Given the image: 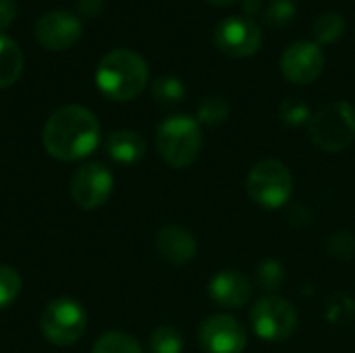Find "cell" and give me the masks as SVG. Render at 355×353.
<instances>
[{
    "instance_id": "6da1fadb",
    "label": "cell",
    "mask_w": 355,
    "mask_h": 353,
    "mask_svg": "<svg viewBox=\"0 0 355 353\" xmlns=\"http://www.w3.org/2000/svg\"><path fill=\"white\" fill-rule=\"evenodd\" d=\"M100 141V121L79 104L56 108L42 131L44 150L62 162H75L89 156Z\"/></svg>"
},
{
    "instance_id": "7a4b0ae2",
    "label": "cell",
    "mask_w": 355,
    "mask_h": 353,
    "mask_svg": "<svg viewBox=\"0 0 355 353\" xmlns=\"http://www.w3.org/2000/svg\"><path fill=\"white\" fill-rule=\"evenodd\" d=\"M96 85L108 100L129 102L148 85V64L133 50H112L96 67Z\"/></svg>"
},
{
    "instance_id": "3957f363",
    "label": "cell",
    "mask_w": 355,
    "mask_h": 353,
    "mask_svg": "<svg viewBox=\"0 0 355 353\" xmlns=\"http://www.w3.org/2000/svg\"><path fill=\"white\" fill-rule=\"evenodd\" d=\"M156 148L160 158L173 169H185L200 156L202 129L191 117L177 114L166 119L156 131Z\"/></svg>"
},
{
    "instance_id": "277c9868",
    "label": "cell",
    "mask_w": 355,
    "mask_h": 353,
    "mask_svg": "<svg viewBox=\"0 0 355 353\" xmlns=\"http://www.w3.org/2000/svg\"><path fill=\"white\" fill-rule=\"evenodd\" d=\"M308 131L320 150L341 152L355 139V108L345 100L331 102L310 117Z\"/></svg>"
},
{
    "instance_id": "5b68a950",
    "label": "cell",
    "mask_w": 355,
    "mask_h": 353,
    "mask_svg": "<svg viewBox=\"0 0 355 353\" xmlns=\"http://www.w3.org/2000/svg\"><path fill=\"white\" fill-rule=\"evenodd\" d=\"M291 191L293 177L283 162L262 160L252 166L248 175V193L258 206L266 210H277L289 202Z\"/></svg>"
},
{
    "instance_id": "8992f818",
    "label": "cell",
    "mask_w": 355,
    "mask_h": 353,
    "mask_svg": "<svg viewBox=\"0 0 355 353\" xmlns=\"http://www.w3.org/2000/svg\"><path fill=\"white\" fill-rule=\"evenodd\" d=\"M87 327V316L85 310L79 302L71 298H58L52 300L40 318V329L44 337L60 347L77 343Z\"/></svg>"
},
{
    "instance_id": "52a82bcc",
    "label": "cell",
    "mask_w": 355,
    "mask_h": 353,
    "mask_svg": "<svg viewBox=\"0 0 355 353\" xmlns=\"http://www.w3.org/2000/svg\"><path fill=\"white\" fill-rule=\"evenodd\" d=\"M252 329L256 331V335L264 341H287L289 337H293V333L297 331L300 318L295 308L277 295H266L262 300H258L252 308Z\"/></svg>"
},
{
    "instance_id": "ba28073f",
    "label": "cell",
    "mask_w": 355,
    "mask_h": 353,
    "mask_svg": "<svg viewBox=\"0 0 355 353\" xmlns=\"http://www.w3.org/2000/svg\"><path fill=\"white\" fill-rule=\"evenodd\" d=\"M112 173L102 162H89L77 169L71 181V198L83 210H96L104 206L112 193Z\"/></svg>"
},
{
    "instance_id": "9c48e42d",
    "label": "cell",
    "mask_w": 355,
    "mask_h": 353,
    "mask_svg": "<svg viewBox=\"0 0 355 353\" xmlns=\"http://www.w3.org/2000/svg\"><path fill=\"white\" fill-rule=\"evenodd\" d=\"M200 345L208 353H243L248 345L245 327L229 316L214 314L200 325Z\"/></svg>"
},
{
    "instance_id": "30bf717a",
    "label": "cell",
    "mask_w": 355,
    "mask_h": 353,
    "mask_svg": "<svg viewBox=\"0 0 355 353\" xmlns=\"http://www.w3.org/2000/svg\"><path fill=\"white\" fill-rule=\"evenodd\" d=\"M214 44L231 58H248L260 50L262 29L250 19L231 17L218 23L214 31Z\"/></svg>"
},
{
    "instance_id": "8fae6325",
    "label": "cell",
    "mask_w": 355,
    "mask_h": 353,
    "mask_svg": "<svg viewBox=\"0 0 355 353\" xmlns=\"http://www.w3.org/2000/svg\"><path fill=\"white\" fill-rule=\"evenodd\" d=\"M324 71V52L316 42H293L281 56V73L287 81L308 85Z\"/></svg>"
},
{
    "instance_id": "7c38bea8",
    "label": "cell",
    "mask_w": 355,
    "mask_h": 353,
    "mask_svg": "<svg viewBox=\"0 0 355 353\" xmlns=\"http://www.w3.org/2000/svg\"><path fill=\"white\" fill-rule=\"evenodd\" d=\"M81 21L69 10H50L35 23V37L48 50H67L81 37Z\"/></svg>"
},
{
    "instance_id": "4fadbf2b",
    "label": "cell",
    "mask_w": 355,
    "mask_h": 353,
    "mask_svg": "<svg viewBox=\"0 0 355 353\" xmlns=\"http://www.w3.org/2000/svg\"><path fill=\"white\" fill-rule=\"evenodd\" d=\"M208 293L212 302L223 308H241L252 300L254 287L245 275L235 270H225L210 281Z\"/></svg>"
},
{
    "instance_id": "5bb4252c",
    "label": "cell",
    "mask_w": 355,
    "mask_h": 353,
    "mask_svg": "<svg viewBox=\"0 0 355 353\" xmlns=\"http://www.w3.org/2000/svg\"><path fill=\"white\" fill-rule=\"evenodd\" d=\"M156 250L158 254L175 266H183L189 260H193L196 252H198V243L191 235V231L183 229V227H162L156 235Z\"/></svg>"
},
{
    "instance_id": "9a60e30c",
    "label": "cell",
    "mask_w": 355,
    "mask_h": 353,
    "mask_svg": "<svg viewBox=\"0 0 355 353\" xmlns=\"http://www.w3.org/2000/svg\"><path fill=\"white\" fill-rule=\"evenodd\" d=\"M106 152L108 156L119 164H135L144 158L146 141L137 131L131 129H119L108 135L106 139Z\"/></svg>"
},
{
    "instance_id": "2e32d148",
    "label": "cell",
    "mask_w": 355,
    "mask_h": 353,
    "mask_svg": "<svg viewBox=\"0 0 355 353\" xmlns=\"http://www.w3.org/2000/svg\"><path fill=\"white\" fill-rule=\"evenodd\" d=\"M23 71V52L10 37L0 33V87L12 85Z\"/></svg>"
},
{
    "instance_id": "e0dca14e",
    "label": "cell",
    "mask_w": 355,
    "mask_h": 353,
    "mask_svg": "<svg viewBox=\"0 0 355 353\" xmlns=\"http://www.w3.org/2000/svg\"><path fill=\"white\" fill-rule=\"evenodd\" d=\"M312 31H314V37H316L318 46L320 44H333V42H337L343 35L345 19L339 12H335V10H327V12L316 17Z\"/></svg>"
},
{
    "instance_id": "ac0fdd59",
    "label": "cell",
    "mask_w": 355,
    "mask_h": 353,
    "mask_svg": "<svg viewBox=\"0 0 355 353\" xmlns=\"http://www.w3.org/2000/svg\"><path fill=\"white\" fill-rule=\"evenodd\" d=\"M92 353H144V350L131 335L121 331H108L98 337Z\"/></svg>"
},
{
    "instance_id": "d6986e66",
    "label": "cell",
    "mask_w": 355,
    "mask_h": 353,
    "mask_svg": "<svg viewBox=\"0 0 355 353\" xmlns=\"http://www.w3.org/2000/svg\"><path fill=\"white\" fill-rule=\"evenodd\" d=\"M229 119V104L220 96L206 98L198 108V123L206 127H220Z\"/></svg>"
},
{
    "instance_id": "ffe728a7",
    "label": "cell",
    "mask_w": 355,
    "mask_h": 353,
    "mask_svg": "<svg viewBox=\"0 0 355 353\" xmlns=\"http://www.w3.org/2000/svg\"><path fill=\"white\" fill-rule=\"evenodd\" d=\"M152 96L162 104H177L185 98V85L175 75H162L152 83Z\"/></svg>"
},
{
    "instance_id": "44dd1931",
    "label": "cell",
    "mask_w": 355,
    "mask_h": 353,
    "mask_svg": "<svg viewBox=\"0 0 355 353\" xmlns=\"http://www.w3.org/2000/svg\"><path fill=\"white\" fill-rule=\"evenodd\" d=\"M183 337L177 329L160 327L150 337V353H181Z\"/></svg>"
},
{
    "instance_id": "7402d4cb",
    "label": "cell",
    "mask_w": 355,
    "mask_h": 353,
    "mask_svg": "<svg viewBox=\"0 0 355 353\" xmlns=\"http://www.w3.org/2000/svg\"><path fill=\"white\" fill-rule=\"evenodd\" d=\"M285 270L277 260H266L256 270V285L264 291H277L283 287Z\"/></svg>"
},
{
    "instance_id": "603a6c76",
    "label": "cell",
    "mask_w": 355,
    "mask_h": 353,
    "mask_svg": "<svg viewBox=\"0 0 355 353\" xmlns=\"http://www.w3.org/2000/svg\"><path fill=\"white\" fill-rule=\"evenodd\" d=\"M21 293V277L15 268L0 264V310L8 308Z\"/></svg>"
},
{
    "instance_id": "cb8c5ba5",
    "label": "cell",
    "mask_w": 355,
    "mask_h": 353,
    "mask_svg": "<svg viewBox=\"0 0 355 353\" xmlns=\"http://www.w3.org/2000/svg\"><path fill=\"white\" fill-rule=\"evenodd\" d=\"M295 2L293 0H272L264 10V19L268 25L277 29H285L295 19Z\"/></svg>"
},
{
    "instance_id": "d4e9b609",
    "label": "cell",
    "mask_w": 355,
    "mask_h": 353,
    "mask_svg": "<svg viewBox=\"0 0 355 353\" xmlns=\"http://www.w3.org/2000/svg\"><path fill=\"white\" fill-rule=\"evenodd\" d=\"M283 117L287 123L291 125H302V123H310V112H308V106L304 104H295V102H287L283 106Z\"/></svg>"
},
{
    "instance_id": "484cf974",
    "label": "cell",
    "mask_w": 355,
    "mask_h": 353,
    "mask_svg": "<svg viewBox=\"0 0 355 353\" xmlns=\"http://www.w3.org/2000/svg\"><path fill=\"white\" fill-rule=\"evenodd\" d=\"M17 8L15 0H0V29H6L17 19Z\"/></svg>"
},
{
    "instance_id": "4316f807",
    "label": "cell",
    "mask_w": 355,
    "mask_h": 353,
    "mask_svg": "<svg viewBox=\"0 0 355 353\" xmlns=\"http://www.w3.org/2000/svg\"><path fill=\"white\" fill-rule=\"evenodd\" d=\"M104 6H106V0H77V10L85 17L102 15Z\"/></svg>"
},
{
    "instance_id": "83f0119b",
    "label": "cell",
    "mask_w": 355,
    "mask_h": 353,
    "mask_svg": "<svg viewBox=\"0 0 355 353\" xmlns=\"http://www.w3.org/2000/svg\"><path fill=\"white\" fill-rule=\"evenodd\" d=\"M262 4H264V0H241V6H243V10H245L248 15L260 12V10H262Z\"/></svg>"
},
{
    "instance_id": "f1b7e54d",
    "label": "cell",
    "mask_w": 355,
    "mask_h": 353,
    "mask_svg": "<svg viewBox=\"0 0 355 353\" xmlns=\"http://www.w3.org/2000/svg\"><path fill=\"white\" fill-rule=\"evenodd\" d=\"M206 2H210V4H214V6H231V4H235L237 0H206Z\"/></svg>"
}]
</instances>
